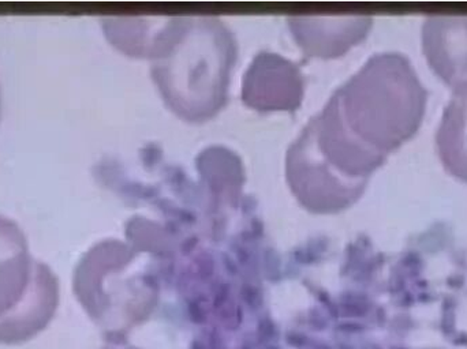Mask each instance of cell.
Masks as SVG:
<instances>
[{
  "label": "cell",
  "mask_w": 467,
  "mask_h": 349,
  "mask_svg": "<svg viewBox=\"0 0 467 349\" xmlns=\"http://www.w3.org/2000/svg\"><path fill=\"white\" fill-rule=\"evenodd\" d=\"M367 147L384 161L416 136L427 111V90L413 65L400 54L376 56L356 84Z\"/></svg>",
  "instance_id": "1"
},
{
  "label": "cell",
  "mask_w": 467,
  "mask_h": 349,
  "mask_svg": "<svg viewBox=\"0 0 467 349\" xmlns=\"http://www.w3.org/2000/svg\"><path fill=\"white\" fill-rule=\"evenodd\" d=\"M422 49L433 73L452 87L467 85V15H428Z\"/></svg>",
  "instance_id": "2"
},
{
  "label": "cell",
  "mask_w": 467,
  "mask_h": 349,
  "mask_svg": "<svg viewBox=\"0 0 467 349\" xmlns=\"http://www.w3.org/2000/svg\"><path fill=\"white\" fill-rule=\"evenodd\" d=\"M37 263L21 227L0 214V320L19 307L35 287Z\"/></svg>",
  "instance_id": "3"
},
{
  "label": "cell",
  "mask_w": 467,
  "mask_h": 349,
  "mask_svg": "<svg viewBox=\"0 0 467 349\" xmlns=\"http://www.w3.org/2000/svg\"><path fill=\"white\" fill-rule=\"evenodd\" d=\"M59 306V280L38 261L35 287L11 314L0 320V344L21 345L35 339L54 320Z\"/></svg>",
  "instance_id": "4"
},
{
  "label": "cell",
  "mask_w": 467,
  "mask_h": 349,
  "mask_svg": "<svg viewBox=\"0 0 467 349\" xmlns=\"http://www.w3.org/2000/svg\"><path fill=\"white\" fill-rule=\"evenodd\" d=\"M436 145L444 169L467 183V85L454 89L439 125Z\"/></svg>",
  "instance_id": "5"
},
{
  "label": "cell",
  "mask_w": 467,
  "mask_h": 349,
  "mask_svg": "<svg viewBox=\"0 0 467 349\" xmlns=\"http://www.w3.org/2000/svg\"><path fill=\"white\" fill-rule=\"evenodd\" d=\"M0 103H2V101H0ZM0 106H2V104H0Z\"/></svg>",
  "instance_id": "6"
}]
</instances>
